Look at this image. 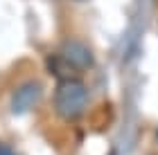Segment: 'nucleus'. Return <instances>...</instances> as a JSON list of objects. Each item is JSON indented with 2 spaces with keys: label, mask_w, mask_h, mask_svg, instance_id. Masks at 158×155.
Returning a JSON list of instances; mask_svg holds the SVG:
<instances>
[{
  "label": "nucleus",
  "mask_w": 158,
  "mask_h": 155,
  "mask_svg": "<svg viewBox=\"0 0 158 155\" xmlns=\"http://www.w3.org/2000/svg\"><path fill=\"white\" fill-rule=\"evenodd\" d=\"M52 103L54 112L63 122H77L79 117H84L86 108H88V90H86L84 81L75 79V76H63L54 90Z\"/></svg>",
  "instance_id": "1"
},
{
  "label": "nucleus",
  "mask_w": 158,
  "mask_h": 155,
  "mask_svg": "<svg viewBox=\"0 0 158 155\" xmlns=\"http://www.w3.org/2000/svg\"><path fill=\"white\" fill-rule=\"evenodd\" d=\"M61 56L75 70H86L93 65V52L84 43H79V41H66L61 47Z\"/></svg>",
  "instance_id": "2"
},
{
  "label": "nucleus",
  "mask_w": 158,
  "mask_h": 155,
  "mask_svg": "<svg viewBox=\"0 0 158 155\" xmlns=\"http://www.w3.org/2000/svg\"><path fill=\"white\" fill-rule=\"evenodd\" d=\"M41 99V86L39 81H27L23 86H18V90L11 97V110L14 112H27L32 110L36 101Z\"/></svg>",
  "instance_id": "3"
},
{
  "label": "nucleus",
  "mask_w": 158,
  "mask_h": 155,
  "mask_svg": "<svg viewBox=\"0 0 158 155\" xmlns=\"http://www.w3.org/2000/svg\"><path fill=\"white\" fill-rule=\"evenodd\" d=\"M0 155H16V151H14L7 142H2V139H0Z\"/></svg>",
  "instance_id": "4"
}]
</instances>
